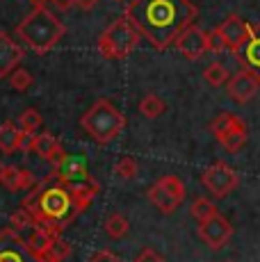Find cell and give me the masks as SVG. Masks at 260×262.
<instances>
[{
  "mask_svg": "<svg viewBox=\"0 0 260 262\" xmlns=\"http://www.w3.org/2000/svg\"><path fill=\"white\" fill-rule=\"evenodd\" d=\"M139 39H142V32H139L137 25L123 14V16H119L107 30H103L96 46H98V53H101L105 59H126L128 55L137 48Z\"/></svg>",
  "mask_w": 260,
  "mask_h": 262,
  "instance_id": "5b68a950",
  "label": "cell"
},
{
  "mask_svg": "<svg viewBox=\"0 0 260 262\" xmlns=\"http://www.w3.org/2000/svg\"><path fill=\"white\" fill-rule=\"evenodd\" d=\"M203 80H206L210 87H224L231 80V73H228V69L222 62H212L203 69Z\"/></svg>",
  "mask_w": 260,
  "mask_h": 262,
  "instance_id": "cb8c5ba5",
  "label": "cell"
},
{
  "mask_svg": "<svg viewBox=\"0 0 260 262\" xmlns=\"http://www.w3.org/2000/svg\"><path fill=\"white\" fill-rule=\"evenodd\" d=\"M34 224H37V221H34V216L30 214L26 208L16 210V212L12 214V219H9V226H12L14 230H18V233H28Z\"/></svg>",
  "mask_w": 260,
  "mask_h": 262,
  "instance_id": "f546056e",
  "label": "cell"
},
{
  "mask_svg": "<svg viewBox=\"0 0 260 262\" xmlns=\"http://www.w3.org/2000/svg\"><path fill=\"white\" fill-rule=\"evenodd\" d=\"M62 230H64V226H57V224H34L28 233H23V237H26L30 249H32L39 258H44V255L53 249L55 242L59 239Z\"/></svg>",
  "mask_w": 260,
  "mask_h": 262,
  "instance_id": "4fadbf2b",
  "label": "cell"
},
{
  "mask_svg": "<svg viewBox=\"0 0 260 262\" xmlns=\"http://www.w3.org/2000/svg\"><path fill=\"white\" fill-rule=\"evenodd\" d=\"M18 125H21V130L30 137V135H37L39 133V128L44 125V119H41V114H39L34 107H28L26 112L18 117Z\"/></svg>",
  "mask_w": 260,
  "mask_h": 262,
  "instance_id": "d4e9b609",
  "label": "cell"
},
{
  "mask_svg": "<svg viewBox=\"0 0 260 262\" xmlns=\"http://www.w3.org/2000/svg\"><path fill=\"white\" fill-rule=\"evenodd\" d=\"M258 89H260V75L249 71V69L237 71L226 82V92L235 103H249L258 94Z\"/></svg>",
  "mask_w": 260,
  "mask_h": 262,
  "instance_id": "5bb4252c",
  "label": "cell"
},
{
  "mask_svg": "<svg viewBox=\"0 0 260 262\" xmlns=\"http://www.w3.org/2000/svg\"><path fill=\"white\" fill-rule=\"evenodd\" d=\"M167 110V103L160 98L158 94H146L142 100H139V114L146 119H158L164 114Z\"/></svg>",
  "mask_w": 260,
  "mask_h": 262,
  "instance_id": "603a6c76",
  "label": "cell"
},
{
  "mask_svg": "<svg viewBox=\"0 0 260 262\" xmlns=\"http://www.w3.org/2000/svg\"><path fill=\"white\" fill-rule=\"evenodd\" d=\"M51 173L59 180L62 185H71L76 180H82L89 176V167H87V158L78 153H64L57 162H53V171Z\"/></svg>",
  "mask_w": 260,
  "mask_h": 262,
  "instance_id": "7c38bea8",
  "label": "cell"
},
{
  "mask_svg": "<svg viewBox=\"0 0 260 262\" xmlns=\"http://www.w3.org/2000/svg\"><path fill=\"white\" fill-rule=\"evenodd\" d=\"M233 55L244 64V69L260 75V32H253L249 37V41L244 46H240Z\"/></svg>",
  "mask_w": 260,
  "mask_h": 262,
  "instance_id": "d6986e66",
  "label": "cell"
},
{
  "mask_svg": "<svg viewBox=\"0 0 260 262\" xmlns=\"http://www.w3.org/2000/svg\"><path fill=\"white\" fill-rule=\"evenodd\" d=\"M32 3H34V5H44V3H46V0H32Z\"/></svg>",
  "mask_w": 260,
  "mask_h": 262,
  "instance_id": "8d00e7d4",
  "label": "cell"
},
{
  "mask_svg": "<svg viewBox=\"0 0 260 262\" xmlns=\"http://www.w3.org/2000/svg\"><path fill=\"white\" fill-rule=\"evenodd\" d=\"M135 262H167L162 258V253H158L156 249H142L135 255Z\"/></svg>",
  "mask_w": 260,
  "mask_h": 262,
  "instance_id": "1f68e13d",
  "label": "cell"
},
{
  "mask_svg": "<svg viewBox=\"0 0 260 262\" xmlns=\"http://www.w3.org/2000/svg\"><path fill=\"white\" fill-rule=\"evenodd\" d=\"M247 137H249V135H247V125H244L242 119H237V123H235L233 128L228 130L222 139H219V144L224 146V150H226V153H237V150L244 148Z\"/></svg>",
  "mask_w": 260,
  "mask_h": 262,
  "instance_id": "44dd1931",
  "label": "cell"
},
{
  "mask_svg": "<svg viewBox=\"0 0 260 262\" xmlns=\"http://www.w3.org/2000/svg\"><path fill=\"white\" fill-rule=\"evenodd\" d=\"M26 142H28V135L14 121H5L0 125V153L14 155L16 150H23Z\"/></svg>",
  "mask_w": 260,
  "mask_h": 262,
  "instance_id": "ac0fdd59",
  "label": "cell"
},
{
  "mask_svg": "<svg viewBox=\"0 0 260 262\" xmlns=\"http://www.w3.org/2000/svg\"><path fill=\"white\" fill-rule=\"evenodd\" d=\"M139 173V167H137V160L126 155V158H121L117 164H114V176L121 180H135Z\"/></svg>",
  "mask_w": 260,
  "mask_h": 262,
  "instance_id": "83f0119b",
  "label": "cell"
},
{
  "mask_svg": "<svg viewBox=\"0 0 260 262\" xmlns=\"http://www.w3.org/2000/svg\"><path fill=\"white\" fill-rule=\"evenodd\" d=\"M148 201L164 214L176 212L185 201V185L178 176H162L148 189Z\"/></svg>",
  "mask_w": 260,
  "mask_h": 262,
  "instance_id": "8992f818",
  "label": "cell"
},
{
  "mask_svg": "<svg viewBox=\"0 0 260 262\" xmlns=\"http://www.w3.org/2000/svg\"><path fill=\"white\" fill-rule=\"evenodd\" d=\"M7 80H9V87L16 89V92H28V89L32 87V82H34L32 73H30L28 69H16V71L9 73Z\"/></svg>",
  "mask_w": 260,
  "mask_h": 262,
  "instance_id": "f1b7e54d",
  "label": "cell"
},
{
  "mask_svg": "<svg viewBox=\"0 0 260 262\" xmlns=\"http://www.w3.org/2000/svg\"><path fill=\"white\" fill-rule=\"evenodd\" d=\"M23 150H26V153L39 155L41 160H46V162H51V164L57 162V160L64 155V148H62V144H59V139L53 137L51 133L30 135L26 146H23Z\"/></svg>",
  "mask_w": 260,
  "mask_h": 262,
  "instance_id": "9a60e30c",
  "label": "cell"
},
{
  "mask_svg": "<svg viewBox=\"0 0 260 262\" xmlns=\"http://www.w3.org/2000/svg\"><path fill=\"white\" fill-rule=\"evenodd\" d=\"M23 57H26L23 48L5 30H0V78H9V73L16 71Z\"/></svg>",
  "mask_w": 260,
  "mask_h": 262,
  "instance_id": "2e32d148",
  "label": "cell"
},
{
  "mask_svg": "<svg viewBox=\"0 0 260 262\" xmlns=\"http://www.w3.org/2000/svg\"><path fill=\"white\" fill-rule=\"evenodd\" d=\"M103 228H105V235H107L110 239H123L130 230V221L121 212H112L107 219H105Z\"/></svg>",
  "mask_w": 260,
  "mask_h": 262,
  "instance_id": "7402d4cb",
  "label": "cell"
},
{
  "mask_svg": "<svg viewBox=\"0 0 260 262\" xmlns=\"http://www.w3.org/2000/svg\"><path fill=\"white\" fill-rule=\"evenodd\" d=\"M201 183L214 199H226L231 191L240 185V173L226 162H214L201 176Z\"/></svg>",
  "mask_w": 260,
  "mask_h": 262,
  "instance_id": "52a82bcc",
  "label": "cell"
},
{
  "mask_svg": "<svg viewBox=\"0 0 260 262\" xmlns=\"http://www.w3.org/2000/svg\"><path fill=\"white\" fill-rule=\"evenodd\" d=\"M214 34L222 39L224 48L235 53L240 46H244V43L249 41V37L253 34V25H249L247 21H242L240 16L233 14V16H228L219 28H214Z\"/></svg>",
  "mask_w": 260,
  "mask_h": 262,
  "instance_id": "8fae6325",
  "label": "cell"
},
{
  "mask_svg": "<svg viewBox=\"0 0 260 262\" xmlns=\"http://www.w3.org/2000/svg\"><path fill=\"white\" fill-rule=\"evenodd\" d=\"M5 169H7V164L0 160V185H3V178H5Z\"/></svg>",
  "mask_w": 260,
  "mask_h": 262,
  "instance_id": "d590c367",
  "label": "cell"
},
{
  "mask_svg": "<svg viewBox=\"0 0 260 262\" xmlns=\"http://www.w3.org/2000/svg\"><path fill=\"white\" fill-rule=\"evenodd\" d=\"M117 3H123V0H117Z\"/></svg>",
  "mask_w": 260,
  "mask_h": 262,
  "instance_id": "74e56055",
  "label": "cell"
},
{
  "mask_svg": "<svg viewBox=\"0 0 260 262\" xmlns=\"http://www.w3.org/2000/svg\"><path fill=\"white\" fill-rule=\"evenodd\" d=\"M82 130L94 139L96 144H110L123 133L126 128V117L114 107V103H110L107 98H98L87 112L80 119Z\"/></svg>",
  "mask_w": 260,
  "mask_h": 262,
  "instance_id": "277c9868",
  "label": "cell"
},
{
  "mask_svg": "<svg viewBox=\"0 0 260 262\" xmlns=\"http://www.w3.org/2000/svg\"><path fill=\"white\" fill-rule=\"evenodd\" d=\"M46 3H51L55 9H59V12H69V9L73 7V0H46Z\"/></svg>",
  "mask_w": 260,
  "mask_h": 262,
  "instance_id": "836d02e7",
  "label": "cell"
},
{
  "mask_svg": "<svg viewBox=\"0 0 260 262\" xmlns=\"http://www.w3.org/2000/svg\"><path fill=\"white\" fill-rule=\"evenodd\" d=\"M126 16L153 48L164 50L199 16L192 0H130Z\"/></svg>",
  "mask_w": 260,
  "mask_h": 262,
  "instance_id": "6da1fadb",
  "label": "cell"
},
{
  "mask_svg": "<svg viewBox=\"0 0 260 262\" xmlns=\"http://www.w3.org/2000/svg\"><path fill=\"white\" fill-rule=\"evenodd\" d=\"M199 237L203 239V244H208L210 249H224V246L231 242L233 237V226L231 221L226 219L224 214H214L206 221H199Z\"/></svg>",
  "mask_w": 260,
  "mask_h": 262,
  "instance_id": "30bf717a",
  "label": "cell"
},
{
  "mask_svg": "<svg viewBox=\"0 0 260 262\" xmlns=\"http://www.w3.org/2000/svg\"><path fill=\"white\" fill-rule=\"evenodd\" d=\"M89 262H123V260L117 253H112V251H98V253H94V258Z\"/></svg>",
  "mask_w": 260,
  "mask_h": 262,
  "instance_id": "d6a6232c",
  "label": "cell"
},
{
  "mask_svg": "<svg viewBox=\"0 0 260 262\" xmlns=\"http://www.w3.org/2000/svg\"><path fill=\"white\" fill-rule=\"evenodd\" d=\"M174 46L178 48V53H181L185 59L197 62V59H201L206 53H210V32H206L203 28L192 23L178 34Z\"/></svg>",
  "mask_w": 260,
  "mask_h": 262,
  "instance_id": "9c48e42d",
  "label": "cell"
},
{
  "mask_svg": "<svg viewBox=\"0 0 260 262\" xmlns=\"http://www.w3.org/2000/svg\"><path fill=\"white\" fill-rule=\"evenodd\" d=\"M0 262H41V258L28 246L23 233L7 226L0 230Z\"/></svg>",
  "mask_w": 260,
  "mask_h": 262,
  "instance_id": "ba28073f",
  "label": "cell"
},
{
  "mask_svg": "<svg viewBox=\"0 0 260 262\" xmlns=\"http://www.w3.org/2000/svg\"><path fill=\"white\" fill-rule=\"evenodd\" d=\"M69 255H71V244L64 239H57L53 244V249L41 258V262H64Z\"/></svg>",
  "mask_w": 260,
  "mask_h": 262,
  "instance_id": "4dcf8cb0",
  "label": "cell"
},
{
  "mask_svg": "<svg viewBox=\"0 0 260 262\" xmlns=\"http://www.w3.org/2000/svg\"><path fill=\"white\" fill-rule=\"evenodd\" d=\"M217 214V205L212 203L210 199H206V196H199V199H194L192 203V216L197 221H206L210 219V216Z\"/></svg>",
  "mask_w": 260,
  "mask_h": 262,
  "instance_id": "4316f807",
  "label": "cell"
},
{
  "mask_svg": "<svg viewBox=\"0 0 260 262\" xmlns=\"http://www.w3.org/2000/svg\"><path fill=\"white\" fill-rule=\"evenodd\" d=\"M16 34L23 43L37 55H46L62 41L67 28L46 5H34V9L16 25Z\"/></svg>",
  "mask_w": 260,
  "mask_h": 262,
  "instance_id": "3957f363",
  "label": "cell"
},
{
  "mask_svg": "<svg viewBox=\"0 0 260 262\" xmlns=\"http://www.w3.org/2000/svg\"><path fill=\"white\" fill-rule=\"evenodd\" d=\"M73 5L78 9H82V12H89V9H94L98 5V0H73Z\"/></svg>",
  "mask_w": 260,
  "mask_h": 262,
  "instance_id": "e575fe53",
  "label": "cell"
},
{
  "mask_svg": "<svg viewBox=\"0 0 260 262\" xmlns=\"http://www.w3.org/2000/svg\"><path fill=\"white\" fill-rule=\"evenodd\" d=\"M67 187H69V194H71V201H73V208H76L78 214L82 212V210H87L89 205L94 203V199L98 196V191H101L98 180L92 178V176H87V178H82V180H76V183L67 185Z\"/></svg>",
  "mask_w": 260,
  "mask_h": 262,
  "instance_id": "e0dca14e",
  "label": "cell"
},
{
  "mask_svg": "<svg viewBox=\"0 0 260 262\" xmlns=\"http://www.w3.org/2000/svg\"><path fill=\"white\" fill-rule=\"evenodd\" d=\"M237 119L240 117H235V114H231V112H222V114H217V117L212 119V123H210V130H212V135L217 139H222L224 135H226L228 130H231L233 125L237 123Z\"/></svg>",
  "mask_w": 260,
  "mask_h": 262,
  "instance_id": "484cf974",
  "label": "cell"
},
{
  "mask_svg": "<svg viewBox=\"0 0 260 262\" xmlns=\"http://www.w3.org/2000/svg\"><path fill=\"white\" fill-rule=\"evenodd\" d=\"M34 173L30 169H23V167H7L5 169V178H3V185L7 187L9 191H26V189H32L34 187Z\"/></svg>",
  "mask_w": 260,
  "mask_h": 262,
  "instance_id": "ffe728a7",
  "label": "cell"
},
{
  "mask_svg": "<svg viewBox=\"0 0 260 262\" xmlns=\"http://www.w3.org/2000/svg\"><path fill=\"white\" fill-rule=\"evenodd\" d=\"M23 208L34 216L37 224H57L67 228L76 219V208H73L69 187L62 185L53 173H48L44 180L34 183L30 194L23 199Z\"/></svg>",
  "mask_w": 260,
  "mask_h": 262,
  "instance_id": "7a4b0ae2",
  "label": "cell"
}]
</instances>
